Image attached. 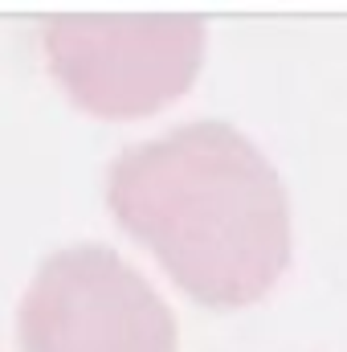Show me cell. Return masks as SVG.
Listing matches in <instances>:
<instances>
[{
	"label": "cell",
	"instance_id": "1",
	"mask_svg": "<svg viewBox=\"0 0 347 352\" xmlns=\"http://www.w3.org/2000/svg\"><path fill=\"white\" fill-rule=\"evenodd\" d=\"M106 201L119 226L213 307L261 299L290 258L282 180L241 131L217 119L119 152Z\"/></svg>",
	"mask_w": 347,
	"mask_h": 352
},
{
	"label": "cell",
	"instance_id": "2",
	"mask_svg": "<svg viewBox=\"0 0 347 352\" xmlns=\"http://www.w3.org/2000/svg\"><path fill=\"white\" fill-rule=\"evenodd\" d=\"M62 90L102 119L168 107L204 62V25L184 12H62L41 29Z\"/></svg>",
	"mask_w": 347,
	"mask_h": 352
},
{
	"label": "cell",
	"instance_id": "3",
	"mask_svg": "<svg viewBox=\"0 0 347 352\" xmlns=\"http://www.w3.org/2000/svg\"><path fill=\"white\" fill-rule=\"evenodd\" d=\"M21 352H176V320L152 283L106 246H66L29 283Z\"/></svg>",
	"mask_w": 347,
	"mask_h": 352
}]
</instances>
